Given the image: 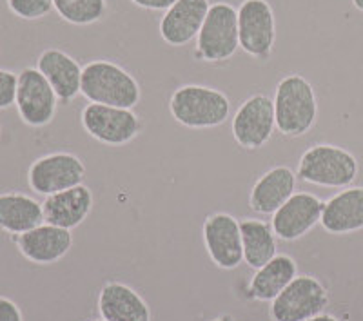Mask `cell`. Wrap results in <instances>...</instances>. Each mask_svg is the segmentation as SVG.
<instances>
[{"instance_id": "cell-1", "label": "cell", "mask_w": 363, "mask_h": 321, "mask_svg": "<svg viewBox=\"0 0 363 321\" xmlns=\"http://www.w3.org/2000/svg\"><path fill=\"white\" fill-rule=\"evenodd\" d=\"M277 129L284 136L298 138L314 128L318 120V96L313 84L300 73L285 74L274 91Z\"/></svg>"}, {"instance_id": "cell-2", "label": "cell", "mask_w": 363, "mask_h": 321, "mask_svg": "<svg viewBox=\"0 0 363 321\" xmlns=\"http://www.w3.org/2000/svg\"><path fill=\"white\" fill-rule=\"evenodd\" d=\"M80 95L89 103L135 109L142 98L140 84L120 64L91 60L82 66Z\"/></svg>"}, {"instance_id": "cell-3", "label": "cell", "mask_w": 363, "mask_h": 321, "mask_svg": "<svg viewBox=\"0 0 363 321\" xmlns=\"http://www.w3.org/2000/svg\"><path fill=\"white\" fill-rule=\"evenodd\" d=\"M174 122L187 129H215L231 116V100L223 91L200 84H186L169 98Z\"/></svg>"}, {"instance_id": "cell-4", "label": "cell", "mask_w": 363, "mask_h": 321, "mask_svg": "<svg viewBox=\"0 0 363 321\" xmlns=\"http://www.w3.org/2000/svg\"><path fill=\"white\" fill-rule=\"evenodd\" d=\"M359 174V162L349 149L333 144H316L298 162L296 176L306 184L327 189L351 187Z\"/></svg>"}, {"instance_id": "cell-5", "label": "cell", "mask_w": 363, "mask_h": 321, "mask_svg": "<svg viewBox=\"0 0 363 321\" xmlns=\"http://www.w3.org/2000/svg\"><path fill=\"white\" fill-rule=\"evenodd\" d=\"M238 50V9L229 2L211 4L202 29L194 40L193 57L199 62L222 64L231 60Z\"/></svg>"}, {"instance_id": "cell-6", "label": "cell", "mask_w": 363, "mask_h": 321, "mask_svg": "<svg viewBox=\"0 0 363 321\" xmlns=\"http://www.w3.org/2000/svg\"><path fill=\"white\" fill-rule=\"evenodd\" d=\"M330 303L329 291L313 274H298L271 301V321H307L325 312Z\"/></svg>"}, {"instance_id": "cell-7", "label": "cell", "mask_w": 363, "mask_h": 321, "mask_svg": "<svg viewBox=\"0 0 363 321\" xmlns=\"http://www.w3.org/2000/svg\"><path fill=\"white\" fill-rule=\"evenodd\" d=\"M80 124L93 140L111 147L131 144L144 128L133 109L102 103H87L80 113Z\"/></svg>"}, {"instance_id": "cell-8", "label": "cell", "mask_w": 363, "mask_h": 321, "mask_svg": "<svg viewBox=\"0 0 363 321\" xmlns=\"http://www.w3.org/2000/svg\"><path fill=\"white\" fill-rule=\"evenodd\" d=\"M240 50L267 62L277 45V17L267 0H244L238 8Z\"/></svg>"}, {"instance_id": "cell-9", "label": "cell", "mask_w": 363, "mask_h": 321, "mask_svg": "<svg viewBox=\"0 0 363 321\" xmlns=\"http://www.w3.org/2000/svg\"><path fill=\"white\" fill-rule=\"evenodd\" d=\"M86 165L77 154L57 151L37 158L28 169V186L35 194L51 196L84 184Z\"/></svg>"}, {"instance_id": "cell-10", "label": "cell", "mask_w": 363, "mask_h": 321, "mask_svg": "<svg viewBox=\"0 0 363 321\" xmlns=\"http://www.w3.org/2000/svg\"><path fill=\"white\" fill-rule=\"evenodd\" d=\"M57 93L37 67H24L18 73L15 107L21 120L29 128H45L53 122L58 109Z\"/></svg>"}, {"instance_id": "cell-11", "label": "cell", "mask_w": 363, "mask_h": 321, "mask_svg": "<svg viewBox=\"0 0 363 321\" xmlns=\"http://www.w3.org/2000/svg\"><path fill=\"white\" fill-rule=\"evenodd\" d=\"M233 136L236 144L247 151L262 149L277 129L274 103L265 93H255L240 103L233 116Z\"/></svg>"}, {"instance_id": "cell-12", "label": "cell", "mask_w": 363, "mask_h": 321, "mask_svg": "<svg viewBox=\"0 0 363 321\" xmlns=\"http://www.w3.org/2000/svg\"><path fill=\"white\" fill-rule=\"evenodd\" d=\"M203 245L211 261L222 271H233L244 261L240 220L229 213L209 214L202 227Z\"/></svg>"}, {"instance_id": "cell-13", "label": "cell", "mask_w": 363, "mask_h": 321, "mask_svg": "<svg viewBox=\"0 0 363 321\" xmlns=\"http://www.w3.org/2000/svg\"><path fill=\"white\" fill-rule=\"evenodd\" d=\"M322 198L313 193H294L272 214L271 227L281 242H296L320 223L323 213Z\"/></svg>"}, {"instance_id": "cell-14", "label": "cell", "mask_w": 363, "mask_h": 321, "mask_svg": "<svg viewBox=\"0 0 363 321\" xmlns=\"http://www.w3.org/2000/svg\"><path fill=\"white\" fill-rule=\"evenodd\" d=\"M13 242L18 252L31 264L53 265L71 251L73 235L67 229L44 222L24 235L13 236Z\"/></svg>"}, {"instance_id": "cell-15", "label": "cell", "mask_w": 363, "mask_h": 321, "mask_svg": "<svg viewBox=\"0 0 363 321\" xmlns=\"http://www.w3.org/2000/svg\"><path fill=\"white\" fill-rule=\"evenodd\" d=\"M209 8V0H177L160 18L162 40L171 47H184L196 40Z\"/></svg>"}, {"instance_id": "cell-16", "label": "cell", "mask_w": 363, "mask_h": 321, "mask_svg": "<svg viewBox=\"0 0 363 321\" xmlns=\"http://www.w3.org/2000/svg\"><path fill=\"white\" fill-rule=\"evenodd\" d=\"M37 67L57 93L60 103L73 102L80 95L82 66L69 53L58 47H48L37 58Z\"/></svg>"}, {"instance_id": "cell-17", "label": "cell", "mask_w": 363, "mask_h": 321, "mask_svg": "<svg viewBox=\"0 0 363 321\" xmlns=\"http://www.w3.org/2000/svg\"><path fill=\"white\" fill-rule=\"evenodd\" d=\"M296 173L289 165H274L255 181L249 207L256 214H274L296 191Z\"/></svg>"}, {"instance_id": "cell-18", "label": "cell", "mask_w": 363, "mask_h": 321, "mask_svg": "<svg viewBox=\"0 0 363 321\" xmlns=\"http://www.w3.org/2000/svg\"><path fill=\"white\" fill-rule=\"evenodd\" d=\"M44 222L73 231L82 225L93 210V193L87 186L80 184L71 189L45 196L42 202Z\"/></svg>"}, {"instance_id": "cell-19", "label": "cell", "mask_w": 363, "mask_h": 321, "mask_svg": "<svg viewBox=\"0 0 363 321\" xmlns=\"http://www.w3.org/2000/svg\"><path fill=\"white\" fill-rule=\"evenodd\" d=\"M320 225L338 236L363 231V187H345L330 196L323 205Z\"/></svg>"}, {"instance_id": "cell-20", "label": "cell", "mask_w": 363, "mask_h": 321, "mask_svg": "<svg viewBox=\"0 0 363 321\" xmlns=\"http://www.w3.org/2000/svg\"><path fill=\"white\" fill-rule=\"evenodd\" d=\"M99 312L106 321H151L147 301L122 281H108L100 288Z\"/></svg>"}, {"instance_id": "cell-21", "label": "cell", "mask_w": 363, "mask_h": 321, "mask_svg": "<svg viewBox=\"0 0 363 321\" xmlns=\"http://www.w3.org/2000/svg\"><path fill=\"white\" fill-rule=\"evenodd\" d=\"M44 223L38 200L24 193H0V229L8 235H24Z\"/></svg>"}, {"instance_id": "cell-22", "label": "cell", "mask_w": 363, "mask_h": 321, "mask_svg": "<svg viewBox=\"0 0 363 321\" xmlns=\"http://www.w3.org/2000/svg\"><path fill=\"white\" fill-rule=\"evenodd\" d=\"M298 276V265L289 254H277L264 267L256 269L249 281V294L252 300L271 303L294 278Z\"/></svg>"}, {"instance_id": "cell-23", "label": "cell", "mask_w": 363, "mask_h": 321, "mask_svg": "<svg viewBox=\"0 0 363 321\" xmlns=\"http://www.w3.org/2000/svg\"><path fill=\"white\" fill-rule=\"evenodd\" d=\"M242 231V247H244V261L251 269L264 267L278 254V238L272 231L271 223L258 218L240 220Z\"/></svg>"}, {"instance_id": "cell-24", "label": "cell", "mask_w": 363, "mask_h": 321, "mask_svg": "<svg viewBox=\"0 0 363 321\" xmlns=\"http://www.w3.org/2000/svg\"><path fill=\"white\" fill-rule=\"evenodd\" d=\"M53 8L71 26H91L108 13V0H53Z\"/></svg>"}, {"instance_id": "cell-25", "label": "cell", "mask_w": 363, "mask_h": 321, "mask_svg": "<svg viewBox=\"0 0 363 321\" xmlns=\"http://www.w3.org/2000/svg\"><path fill=\"white\" fill-rule=\"evenodd\" d=\"M8 9L22 21H40L53 11V0H6Z\"/></svg>"}, {"instance_id": "cell-26", "label": "cell", "mask_w": 363, "mask_h": 321, "mask_svg": "<svg viewBox=\"0 0 363 321\" xmlns=\"http://www.w3.org/2000/svg\"><path fill=\"white\" fill-rule=\"evenodd\" d=\"M18 87V73L0 67V111L15 106Z\"/></svg>"}, {"instance_id": "cell-27", "label": "cell", "mask_w": 363, "mask_h": 321, "mask_svg": "<svg viewBox=\"0 0 363 321\" xmlns=\"http://www.w3.org/2000/svg\"><path fill=\"white\" fill-rule=\"evenodd\" d=\"M0 321H24L21 307L6 296H0Z\"/></svg>"}, {"instance_id": "cell-28", "label": "cell", "mask_w": 363, "mask_h": 321, "mask_svg": "<svg viewBox=\"0 0 363 321\" xmlns=\"http://www.w3.org/2000/svg\"><path fill=\"white\" fill-rule=\"evenodd\" d=\"M136 8L149 9V11H167L177 0H129Z\"/></svg>"}, {"instance_id": "cell-29", "label": "cell", "mask_w": 363, "mask_h": 321, "mask_svg": "<svg viewBox=\"0 0 363 321\" xmlns=\"http://www.w3.org/2000/svg\"><path fill=\"white\" fill-rule=\"evenodd\" d=\"M307 321H340V320L336 316H333V314L322 312V314H318V316L311 317V320H307Z\"/></svg>"}, {"instance_id": "cell-30", "label": "cell", "mask_w": 363, "mask_h": 321, "mask_svg": "<svg viewBox=\"0 0 363 321\" xmlns=\"http://www.w3.org/2000/svg\"><path fill=\"white\" fill-rule=\"evenodd\" d=\"M351 2H352V6L358 9V11L363 13V0H351Z\"/></svg>"}, {"instance_id": "cell-31", "label": "cell", "mask_w": 363, "mask_h": 321, "mask_svg": "<svg viewBox=\"0 0 363 321\" xmlns=\"http://www.w3.org/2000/svg\"><path fill=\"white\" fill-rule=\"evenodd\" d=\"M211 321H233V317L229 316V314H222V316L215 317V320H211Z\"/></svg>"}, {"instance_id": "cell-32", "label": "cell", "mask_w": 363, "mask_h": 321, "mask_svg": "<svg viewBox=\"0 0 363 321\" xmlns=\"http://www.w3.org/2000/svg\"><path fill=\"white\" fill-rule=\"evenodd\" d=\"M93 321H106V320H93Z\"/></svg>"}]
</instances>
